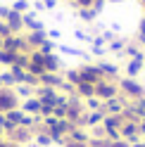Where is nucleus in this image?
Returning a JSON list of instances; mask_svg holds the SVG:
<instances>
[{
  "label": "nucleus",
  "instance_id": "44",
  "mask_svg": "<svg viewBox=\"0 0 145 147\" xmlns=\"http://www.w3.org/2000/svg\"><path fill=\"white\" fill-rule=\"evenodd\" d=\"M0 50H3V38H0Z\"/></svg>",
  "mask_w": 145,
  "mask_h": 147
},
{
  "label": "nucleus",
  "instance_id": "20",
  "mask_svg": "<svg viewBox=\"0 0 145 147\" xmlns=\"http://www.w3.org/2000/svg\"><path fill=\"white\" fill-rule=\"evenodd\" d=\"M79 17H81V19H83V22H88V24H93L95 19H98V12L93 10V7H79Z\"/></svg>",
  "mask_w": 145,
  "mask_h": 147
},
{
  "label": "nucleus",
  "instance_id": "7",
  "mask_svg": "<svg viewBox=\"0 0 145 147\" xmlns=\"http://www.w3.org/2000/svg\"><path fill=\"white\" fill-rule=\"evenodd\" d=\"M126 105H129V100H126L124 95H117V97H112V100L105 102V112L107 114H121Z\"/></svg>",
  "mask_w": 145,
  "mask_h": 147
},
{
  "label": "nucleus",
  "instance_id": "23",
  "mask_svg": "<svg viewBox=\"0 0 145 147\" xmlns=\"http://www.w3.org/2000/svg\"><path fill=\"white\" fill-rule=\"evenodd\" d=\"M143 52V48H140V45L138 43H126V48H124V55H126V57H138V55Z\"/></svg>",
  "mask_w": 145,
  "mask_h": 147
},
{
  "label": "nucleus",
  "instance_id": "22",
  "mask_svg": "<svg viewBox=\"0 0 145 147\" xmlns=\"http://www.w3.org/2000/svg\"><path fill=\"white\" fill-rule=\"evenodd\" d=\"M5 119H7L10 123H14V126H22L24 112H22V109H12V112H7V114H5Z\"/></svg>",
  "mask_w": 145,
  "mask_h": 147
},
{
  "label": "nucleus",
  "instance_id": "37",
  "mask_svg": "<svg viewBox=\"0 0 145 147\" xmlns=\"http://www.w3.org/2000/svg\"><path fill=\"white\" fill-rule=\"evenodd\" d=\"M100 36H102V38H105V43H107V40H110V43H112V40L117 38V36H114V31H102Z\"/></svg>",
  "mask_w": 145,
  "mask_h": 147
},
{
  "label": "nucleus",
  "instance_id": "10",
  "mask_svg": "<svg viewBox=\"0 0 145 147\" xmlns=\"http://www.w3.org/2000/svg\"><path fill=\"white\" fill-rule=\"evenodd\" d=\"M31 138H33V131H31V128H24V126H17L14 131L10 133V140H12V142H17V145L29 142Z\"/></svg>",
  "mask_w": 145,
  "mask_h": 147
},
{
  "label": "nucleus",
  "instance_id": "8",
  "mask_svg": "<svg viewBox=\"0 0 145 147\" xmlns=\"http://www.w3.org/2000/svg\"><path fill=\"white\" fill-rule=\"evenodd\" d=\"M26 43H29V48L31 50H38L41 45L48 40V31H26Z\"/></svg>",
  "mask_w": 145,
  "mask_h": 147
},
{
  "label": "nucleus",
  "instance_id": "18",
  "mask_svg": "<svg viewBox=\"0 0 145 147\" xmlns=\"http://www.w3.org/2000/svg\"><path fill=\"white\" fill-rule=\"evenodd\" d=\"M105 50H107L105 38H102V36H93V43H90V52H93V55H98V57H102V55H105Z\"/></svg>",
  "mask_w": 145,
  "mask_h": 147
},
{
  "label": "nucleus",
  "instance_id": "9",
  "mask_svg": "<svg viewBox=\"0 0 145 147\" xmlns=\"http://www.w3.org/2000/svg\"><path fill=\"white\" fill-rule=\"evenodd\" d=\"M19 109L24 114H31V116H38L41 114V100L38 97H26V100H22V105H19Z\"/></svg>",
  "mask_w": 145,
  "mask_h": 147
},
{
  "label": "nucleus",
  "instance_id": "42",
  "mask_svg": "<svg viewBox=\"0 0 145 147\" xmlns=\"http://www.w3.org/2000/svg\"><path fill=\"white\" fill-rule=\"evenodd\" d=\"M3 138H5V131H3V128H0V140H3Z\"/></svg>",
  "mask_w": 145,
  "mask_h": 147
},
{
  "label": "nucleus",
  "instance_id": "43",
  "mask_svg": "<svg viewBox=\"0 0 145 147\" xmlns=\"http://www.w3.org/2000/svg\"><path fill=\"white\" fill-rule=\"evenodd\" d=\"M131 147H145V145H140V142H138V145H131Z\"/></svg>",
  "mask_w": 145,
  "mask_h": 147
},
{
  "label": "nucleus",
  "instance_id": "29",
  "mask_svg": "<svg viewBox=\"0 0 145 147\" xmlns=\"http://www.w3.org/2000/svg\"><path fill=\"white\" fill-rule=\"evenodd\" d=\"M86 107H88V109H93V112H98V109H102V107H105V102H102V100H98V97L93 95V97H88V100H86Z\"/></svg>",
  "mask_w": 145,
  "mask_h": 147
},
{
  "label": "nucleus",
  "instance_id": "2",
  "mask_svg": "<svg viewBox=\"0 0 145 147\" xmlns=\"http://www.w3.org/2000/svg\"><path fill=\"white\" fill-rule=\"evenodd\" d=\"M79 71V76H81V83H90V86H98V83H102L105 76L100 71H98L95 64H90V62H83V64H79L76 67Z\"/></svg>",
  "mask_w": 145,
  "mask_h": 147
},
{
  "label": "nucleus",
  "instance_id": "4",
  "mask_svg": "<svg viewBox=\"0 0 145 147\" xmlns=\"http://www.w3.org/2000/svg\"><path fill=\"white\" fill-rule=\"evenodd\" d=\"M22 100L17 97L14 88H0V114H7L12 109H19Z\"/></svg>",
  "mask_w": 145,
  "mask_h": 147
},
{
  "label": "nucleus",
  "instance_id": "14",
  "mask_svg": "<svg viewBox=\"0 0 145 147\" xmlns=\"http://www.w3.org/2000/svg\"><path fill=\"white\" fill-rule=\"evenodd\" d=\"M43 67H45V71L60 74V69H62V59L57 57L55 52H50V55H43Z\"/></svg>",
  "mask_w": 145,
  "mask_h": 147
},
{
  "label": "nucleus",
  "instance_id": "45",
  "mask_svg": "<svg viewBox=\"0 0 145 147\" xmlns=\"http://www.w3.org/2000/svg\"><path fill=\"white\" fill-rule=\"evenodd\" d=\"M140 3H143V7H145V0H140Z\"/></svg>",
  "mask_w": 145,
  "mask_h": 147
},
{
  "label": "nucleus",
  "instance_id": "3",
  "mask_svg": "<svg viewBox=\"0 0 145 147\" xmlns=\"http://www.w3.org/2000/svg\"><path fill=\"white\" fill-rule=\"evenodd\" d=\"M3 50L17 52V55H19V52H31L24 33H12V36H7V38H3Z\"/></svg>",
  "mask_w": 145,
  "mask_h": 147
},
{
  "label": "nucleus",
  "instance_id": "27",
  "mask_svg": "<svg viewBox=\"0 0 145 147\" xmlns=\"http://www.w3.org/2000/svg\"><path fill=\"white\" fill-rule=\"evenodd\" d=\"M67 140H71V142H88V135H86L83 131H79V128H74V131L69 133Z\"/></svg>",
  "mask_w": 145,
  "mask_h": 147
},
{
  "label": "nucleus",
  "instance_id": "13",
  "mask_svg": "<svg viewBox=\"0 0 145 147\" xmlns=\"http://www.w3.org/2000/svg\"><path fill=\"white\" fill-rule=\"evenodd\" d=\"M95 67H98V71H100L105 78H117V76H119V67H117V64H112V62L100 59V62H95Z\"/></svg>",
  "mask_w": 145,
  "mask_h": 147
},
{
  "label": "nucleus",
  "instance_id": "16",
  "mask_svg": "<svg viewBox=\"0 0 145 147\" xmlns=\"http://www.w3.org/2000/svg\"><path fill=\"white\" fill-rule=\"evenodd\" d=\"M57 48H60V52H64V55H71V57H81V59H90V55L88 52H83V50H79V48H71V45H57Z\"/></svg>",
  "mask_w": 145,
  "mask_h": 147
},
{
  "label": "nucleus",
  "instance_id": "28",
  "mask_svg": "<svg viewBox=\"0 0 145 147\" xmlns=\"http://www.w3.org/2000/svg\"><path fill=\"white\" fill-rule=\"evenodd\" d=\"M55 48H57V43L48 38V40H45L41 48H38V52H41V55H50V52H55Z\"/></svg>",
  "mask_w": 145,
  "mask_h": 147
},
{
  "label": "nucleus",
  "instance_id": "35",
  "mask_svg": "<svg viewBox=\"0 0 145 147\" xmlns=\"http://www.w3.org/2000/svg\"><path fill=\"white\" fill-rule=\"evenodd\" d=\"M48 38H50V40H60V38H62L60 29H50V31H48Z\"/></svg>",
  "mask_w": 145,
  "mask_h": 147
},
{
  "label": "nucleus",
  "instance_id": "31",
  "mask_svg": "<svg viewBox=\"0 0 145 147\" xmlns=\"http://www.w3.org/2000/svg\"><path fill=\"white\" fill-rule=\"evenodd\" d=\"M74 36H76V40H81V43H93V33H86V31H81V29H76Z\"/></svg>",
  "mask_w": 145,
  "mask_h": 147
},
{
  "label": "nucleus",
  "instance_id": "15",
  "mask_svg": "<svg viewBox=\"0 0 145 147\" xmlns=\"http://www.w3.org/2000/svg\"><path fill=\"white\" fill-rule=\"evenodd\" d=\"M124 121H126V119L121 114H107L102 126H105V131H119V128L124 126Z\"/></svg>",
  "mask_w": 145,
  "mask_h": 147
},
{
  "label": "nucleus",
  "instance_id": "30",
  "mask_svg": "<svg viewBox=\"0 0 145 147\" xmlns=\"http://www.w3.org/2000/svg\"><path fill=\"white\" fill-rule=\"evenodd\" d=\"M112 52H119V55H124V48H126V40H119V38H114L110 45H107Z\"/></svg>",
  "mask_w": 145,
  "mask_h": 147
},
{
  "label": "nucleus",
  "instance_id": "19",
  "mask_svg": "<svg viewBox=\"0 0 145 147\" xmlns=\"http://www.w3.org/2000/svg\"><path fill=\"white\" fill-rule=\"evenodd\" d=\"M76 95H79L81 100L93 97V95H95V86H90V83H79V86H76Z\"/></svg>",
  "mask_w": 145,
  "mask_h": 147
},
{
  "label": "nucleus",
  "instance_id": "46",
  "mask_svg": "<svg viewBox=\"0 0 145 147\" xmlns=\"http://www.w3.org/2000/svg\"><path fill=\"white\" fill-rule=\"evenodd\" d=\"M0 88H3V83H0Z\"/></svg>",
  "mask_w": 145,
  "mask_h": 147
},
{
  "label": "nucleus",
  "instance_id": "17",
  "mask_svg": "<svg viewBox=\"0 0 145 147\" xmlns=\"http://www.w3.org/2000/svg\"><path fill=\"white\" fill-rule=\"evenodd\" d=\"M14 93L19 100H26V97H33L36 95V88L33 86H26V83H17L14 86Z\"/></svg>",
  "mask_w": 145,
  "mask_h": 147
},
{
  "label": "nucleus",
  "instance_id": "36",
  "mask_svg": "<svg viewBox=\"0 0 145 147\" xmlns=\"http://www.w3.org/2000/svg\"><path fill=\"white\" fill-rule=\"evenodd\" d=\"M90 7H93V10L100 14V12H102V7H105V0H93V5H90Z\"/></svg>",
  "mask_w": 145,
  "mask_h": 147
},
{
  "label": "nucleus",
  "instance_id": "41",
  "mask_svg": "<svg viewBox=\"0 0 145 147\" xmlns=\"http://www.w3.org/2000/svg\"><path fill=\"white\" fill-rule=\"evenodd\" d=\"M5 121H7V119H5V114H0V128H5Z\"/></svg>",
  "mask_w": 145,
  "mask_h": 147
},
{
  "label": "nucleus",
  "instance_id": "39",
  "mask_svg": "<svg viewBox=\"0 0 145 147\" xmlns=\"http://www.w3.org/2000/svg\"><path fill=\"white\" fill-rule=\"evenodd\" d=\"M74 5L76 7H90V5H93V0H74Z\"/></svg>",
  "mask_w": 145,
  "mask_h": 147
},
{
  "label": "nucleus",
  "instance_id": "6",
  "mask_svg": "<svg viewBox=\"0 0 145 147\" xmlns=\"http://www.w3.org/2000/svg\"><path fill=\"white\" fill-rule=\"evenodd\" d=\"M143 69H145V52H140L138 57H131L129 64H126V74H129V78H136Z\"/></svg>",
  "mask_w": 145,
  "mask_h": 147
},
{
  "label": "nucleus",
  "instance_id": "21",
  "mask_svg": "<svg viewBox=\"0 0 145 147\" xmlns=\"http://www.w3.org/2000/svg\"><path fill=\"white\" fill-rule=\"evenodd\" d=\"M17 59V52H7V50H0V67H7L10 69Z\"/></svg>",
  "mask_w": 145,
  "mask_h": 147
},
{
  "label": "nucleus",
  "instance_id": "24",
  "mask_svg": "<svg viewBox=\"0 0 145 147\" xmlns=\"http://www.w3.org/2000/svg\"><path fill=\"white\" fill-rule=\"evenodd\" d=\"M0 83H3V88H14L17 86V81H14V76L10 74V69L0 74Z\"/></svg>",
  "mask_w": 145,
  "mask_h": 147
},
{
  "label": "nucleus",
  "instance_id": "25",
  "mask_svg": "<svg viewBox=\"0 0 145 147\" xmlns=\"http://www.w3.org/2000/svg\"><path fill=\"white\" fill-rule=\"evenodd\" d=\"M64 81L76 88V86L81 83V76H79V71H76V69H69V71H64Z\"/></svg>",
  "mask_w": 145,
  "mask_h": 147
},
{
  "label": "nucleus",
  "instance_id": "32",
  "mask_svg": "<svg viewBox=\"0 0 145 147\" xmlns=\"http://www.w3.org/2000/svg\"><path fill=\"white\" fill-rule=\"evenodd\" d=\"M26 31H45V24L36 19L33 24H29V26H26Z\"/></svg>",
  "mask_w": 145,
  "mask_h": 147
},
{
  "label": "nucleus",
  "instance_id": "38",
  "mask_svg": "<svg viewBox=\"0 0 145 147\" xmlns=\"http://www.w3.org/2000/svg\"><path fill=\"white\" fill-rule=\"evenodd\" d=\"M7 14H10V7H7V5H0V19H7Z\"/></svg>",
  "mask_w": 145,
  "mask_h": 147
},
{
  "label": "nucleus",
  "instance_id": "1",
  "mask_svg": "<svg viewBox=\"0 0 145 147\" xmlns=\"http://www.w3.org/2000/svg\"><path fill=\"white\" fill-rule=\"evenodd\" d=\"M117 86H119V95H124L129 102L145 95V86L138 83L136 78H129V76H126V78H117Z\"/></svg>",
  "mask_w": 145,
  "mask_h": 147
},
{
  "label": "nucleus",
  "instance_id": "33",
  "mask_svg": "<svg viewBox=\"0 0 145 147\" xmlns=\"http://www.w3.org/2000/svg\"><path fill=\"white\" fill-rule=\"evenodd\" d=\"M7 36H12V31H10V26L0 19V38H7Z\"/></svg>",
  "mask_w": 145,
  "mask_h": 147
},
{
  "label": "nucleus",
  "instance_id": "40",
  "mask_svg": "<svg viewBox=\"0 0 145 147\" xmlns=\"http://www.w3.org/2000/svg\"><path fill=\"white\" fill-rule=\"evenodd\" d=\"M0 147H19V145L12 142V140H5V138H3V140H0Z\"/></svg>",
  "mask_w": 145,
  "mask_h": 147
},
{
  "label": "nucleus",
  "instance_id": "47",
  "mask_svg": "<svg viewBox=\"0 0 145 147\" xmlns=\"http://www.w3.org/2000/svg\"><path fill=\"white\" fill-rule=\"evenodd\" d=\"M0 5H3V3H0Z\"/></svg>",
  "mask_w": 145,
  "mask_h": 147
},
{
  "label": "nucleus",
  "instance_id": "11",
  "mask_svg": "<svg viewBox=\"0 0 145 147\" xmlns=\"http://www.w3.org/2000/svg\"><path fill=\"white\" fill-rule=\"evenodd\" d=\"M62 78L60 74H52V71H43L38 76V86H50V88H60L62 86Z\"/></svg>",
  "mask_w": 145,
  "mask_h": 147
},
{
  "label": "nucleus",
  "instance_id": "34",
  "mask_svg": "<svg viewBox=\"0 0 145 147\" xmlns=\"http://www.w3.org/2000/svg\"><path fill=\"white\" fill-rule=\"evenodd\" d=\"M38 3L43 5V10H52V7L57 5V0H38Z\"/></svg>",
  "mask_w": 145,
  "mask_h": 147
},
{
  "label": "nucleus",
  "instance_id": "12",
  "mask_svg": "<svg viewBox=\"0 0 145 147\" xmlns=\"http://www.w3.org/2000/svg\"><path fill=\"white\" fill-rule=\"evenodd\" d=\"M5 24L10 26V31H12V33H22V29H24V19H22V14H19V12H14L12 7H10V14H7Z\"/></svg>",
  "mask_w": 145,
  "mask_h": 147
},
{
  "label": "nucleus",
  "instance_id": "26",
  "mask_svg": "<svg viewBox=\"0 0 145 147\" xmlns=\"http://www.w3.org/2000/svg\"><path fill=\"white\" fill-rule=\"evenodd\" d=\"M12 10L19 12V14H24V12L31 10V3H29V0H14V3H12Z\"/></svg>",
  "mask_w": 145,
  "mask_h": 147
},
{
  "label": "nucleus",
  "instance_id": "5",
  "mask_svg": "<svg viewBox=\"0 0 145 147\" xmlns=\"http://www.w3.org/2000/svg\"><path fill=\"white\" fill-rule=\"evenodd\" d=\"M119 95V86H117V78H105L102 83L95 86V97L102 100V102H107V100H112Z\"/></svg>",
  "mask_w": 145,
  "mask_h": 147
}]
</instances>
